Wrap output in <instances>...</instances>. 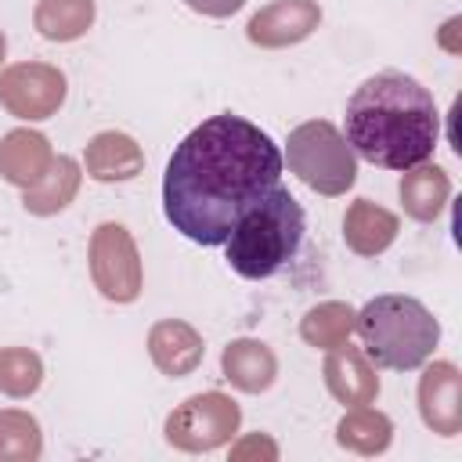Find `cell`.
Wrapping results in <instances>:
<instances>
[{
  "instance_id": "cell-1",
  "label": "cell",
  "mask_w": 462,
  "mask_h": 462,
  "mask_svg": "<svg viewBox=\"0 0 462 462\" xmlns=\"http://www.w3.org/2000/svg\"><path fill=\"white\" fill-rule=\"evenodd\" d=\"M282 148L242 116H209L170 155L162 209L173 231L199 245H224L235 220L282 184Z\"/></svg>"
},
{
  "instance_id": "cell-2",
  "label": "cell",
  "mask_w": 462,
  "mask_h": 462,
  "mask_svg": "<svg viewBox=\"0 0 462 462\" xmlns=\"http://www.w3.org/2000/svg\"><path fill=\"white\" fill-rule=\"evenodd\" d=\"M346 144L354 155L383 170H411L426 162L440 137L433 94L404 72L368 76L346 101Z\"/></svg>"
},
{
  "instance_id": "cell-3",
  "label": "cell",
  "mask_w": 462,
  "mask_h": 462,
  "mask_svg": "<svg viewBox=\"0 0 462 462\" xmlns=\"http://www.w3.org/2000/svg\"><path fill=\"white\" fill-rule=\"evenodd\" d=\"M303 206L292 199L289 188H271L260 202H253L231 227V235L224 238L227 249V263L235 274L260 282L278 274L300 249L303 242Z\"/></svg>"
},
{
  "instance_id": "cell-4",
  "label": "cell",
  "mask_w": 462,
  "mask_h": 462,
  "mask_svg": "<svg viewBox=\"0 0 462 462\" xmlns=\"http://www.w3.org/2000/svg\"><path fill=\"white\" fill-rule=\"evenodd\" d=\"M354 328L361 332L365 357L375 368L411 372L426 365L440 343V321L415 296H375L354 314Z\"/></svg>"
},
{
  "instance_id": "cell-5",
  "label": "cell",
  "mask_w": 462,
  "mask_h": 462,
  "mask_svg": "<svg viewBox=\"0 0 462 462\" xmlns=\"http://www.w3.org/2000/svg\"><path fill=\"white\" fill-rule=\"evenodd\" d=\"M282 162L318 195H346L357 180V155L328 119L300 123L285 141Z\"/></svg>"
},
{
  "instance_id": "cell-6",
  "label": "cell",
  "mask_w": 462,
  "mask_h": 462,
  "mask_svg": "<svg viewBox=\"0 0 462 462\" xmlns=\"http://www.w3.org/2000/svg\"><path fill=\"white\" fill-rule=\"evenodd\" d=\"M87 260H90L94 289L105 300H112V303H134L141 296V285H144L141 253H137L134 235L123 224H116V220L97 224L94 235H90Z\"/></svg>"
},
{
  "instance_id": "cell-7",
  "label": "cell",
  "mask_w": 462,
  "mask_h": 462,
  "mask_svg": "<svg viewBox=\"0 0 462 462\" xmlns=\"http://www.w3.org/2000/svg\"><path fill=\"white\" fill-rule=\"evenodd\" d=\"M238 422H242V408L220 393V390H209V393H195L188 401H180L170 419H166V440L177 448V451H213L220 444H227L235 433H238Z\"/></svg>"
},
{
  "instance_id": "cell-8",
  "label": "cell",
  "mask_w": 462,
  "mask_h": 462,
  "mask_svg": "<svg viewBox=\"0 0 462 462\" xmlns=\"http://www.w3.org/2000/svg\"><path fill=\"white\" fill-rule=\"evenodd\" d=\"M65 72L47 61H14L0 72V105L25 123L51 119L65 105Z\"/></svg>"
},
{
  "instance_id": "cell-9",
  "label": "cell",
  "mask_w": 462,
  "mask_h": 462,
  "mask_svg": "<svg viewBox=\"0 0 462 462\" xmlns=\"http://www.w3.org/2000/svg\"><path fill=\"white\" fill-rule=\"evenodd\" d=\"M321 25V7L318 0H274L267 7H260L249 25L245 36L256 47L278 51V47H292L300 40H307L314 29Z\"/></svg>"
},
{
  "instance_id": "cell-10",
  "label": "cell",
  "mask_w": 462,
  "mask_h": 462,
  "mask_svg": "<svg viewBox=\"0 0 462 462\" xmlns=\"http://www.w3.org/2000/svg\"><path fill=\"white\" fill-rule=\"evenodd\" d=\"M419 415L440 433L455 437L462 430V375L451 361H433L419 379Z\"/></svg>"
},
{
  "instance_id": "cell-11",
  "label": "cell",
  "mask_w": 462,
  "mask_h": 462,
  "mask_svg": "<svg viewBox=\"0 0 462 462\" xmlns=\"http://www.w3.org/2000/svg\"><path fill=\"white\" fill-rule=\"evenodd\" d=\"M321 375H325L328 393L346 408H361V404H372L379 397L375 365L365 357V350L350 346V339L328 350V357L321 365Z\"/></svg>"
},
{
  "instance_id": "cell-12",
  "label": "cell",
  "mask_w": 462,
  "mask_h": 462,
  "mask_svg": "<svg viewBox=\"0 0 462 462\" xmlns=\"http://www.w3.org/2000/svg\"><path fill=\"white\" fill-rule=\"evenodd\" d=\"M148 354H152V365L162 375L184 379V375H191L202 365L206 343H202L195 325H188L180 318H162L148 332Z\"/></svg>"
},
{
  "instance_id": "cell-13",
  "label": "cell",
  "mask_w": 462,
  "mask_h": 462,
  "mask_svg": "<svg viewBox=\"0 0 462 462\" xmlns=\"http://www.w3.org/2000/svg\"><path fill=\"white\" fill-rule=\"evenodd\" d=\"M83 170L97 184L134 180L144 170V152H141V144L130 134H123V130H101L83 148Z\"/></svg>"
},
{
  "instance_id": "cell-14",
  "label": "cell",
  "mask_w": 462,
  "mask_h": 462,
  "mask_svg": "<svg viewBox=\"0 0 462 462\" xmlns=\"http://www.w3.org/2000/svg\"><path fill=\"white\" fill-rule=\"evenodd\" d=\"M51 162H54V152L40 130L18 126L0 137V177L14 188H22V191L32 188L51 170Z\"/></svg>"
},
{
  "instance_id": "cell-15",
  "label": "cell",
  "mask_w": 462,
  "mask_h": 462,
  "mask_svg": "<svg viewBox=\"0 0 462 462\" xmlns=\"http://www.w3.org/2000/svg\"><path fill=\"white\" fill-rule=\"evenodd\" d=\"M401 231V220L397 213H390L386 206L372 202V199H354L346 206V217H343V242L346 249H354L357 256H379L393 245Z\"/></svg>"
},
{
  "instance_id": "cell-16",
  "label": "cell",
  "mask_w": 462,
  "mask_h": 462,
  "mask_svg": "<svg viewBox=\"0 0 462 462\" xmlns=\"http://www.w3.org/2000/svg\"><path fill=\"white\" fill-rule=\"evenodd\" d=\"M224 379L242 393H263L278 379V357L260 339H231L220 354Z\"/></svg>"
},
{
  "instance_id": "cell-17",
  "label": "cell",
  "mask_w": 462,
  "mask_h": 462,
  "mask_svg": "<svg viewBox=\"0 0 462 462\" xmlns=\"http://www.w3.org/2000/svg\"><path fill=\"white\" fill-rule=\"evenodd\" d=\"M397 191H401L404 213H408L411 220L430 224V220H437V217L444 213V206H448V199H451V177H448V170H440V166L419 162V166L404 170Z\"/></svg>"
},
{
  "instance_id": "cell-18",
  "label": "cell",
  "mask_w": 462,
  "mask_h": 462,
  "mask_svg": "<svg viewBox=\"0 0 462 462\" xmlns=\"http://www.w3.org/2000/svg\"><path fill=\"white\" fill-rule=\"evenodd\" d=\"M79 177H83V173H79V162H76V159L54 155L51 170H47L32 188L22 191V206H25L32 217H54V213H61V209L76 199Z\"/></svg>"
},
{
  "instance_id": "cell-19",
  "label": "cell",
  "mask_w": 462,
  "mask_h": 462,
  "mask_svg": "<svg viewBox=\"0 0 462 462\" xmlns=\"http://www.w3.org/2000/svg\"><path fill=\"white\" fill-rule=\"evenodd\" d=\"M32 25L51 43H72L94 25V0H40Z\"/></svg>"
},
{
  "instance_id": "cell-20",
  "label": "cell",
  "mask_w": 462,
  "mask_h": 462,
  "mask_svg": "<svg viewBox=\"0 0 462 462\" xmlns=\"http://www.w3.org/2000/svg\"><path fill=\"white\" fill-rule=\"evenodd\" d=\"M336 440H339V448H346L354 455H383L393 440V422L383 411L361 404V408H350L339 419Z\"/></svg>"
},
{
  "instance_id": "cell-21",
  "label": "cell",
  "mask_w": 462,
  "mask_h": 462,
  "mask_svg": "<svg viewBox=\"0 0 462 462\" xmlns=\"http://www.w3.org/2000/svg\"><path fill=\"white\" fill-rule=\"evenodd\" d=\"M354 307L350 303H343V300H325V303H318V307H310L307 314H303V321H300V336L310 343V346H318V350H332V346H339V343H346L350 339V332H354Z\"/></svg>"
},
{
  "instance_id": "cell-22",
  "label": "cell",
  "mask_w": 462,
  "mask_h": 462,
  "mask_svg": "<svg viewBox=\"0 0 462 462\" xmlns=\"http://www.w3.org/2000/svg\"><path fill=\"white\" fill-rule=\"evenodd\" d=\"M43 451L40 422L29 411L4 408L0 411V462H36Z\"/></svg>"
},
{
  "instance_id": "cell-23",
  "label": "cell",
  "mask_w": 462,
  "mask_h": 462,
  "mask_svg": "<svg viewBox=\"0 0 462 462\" xmlns=\"http://www.w3.org/2000/svg\"><path fill=\"white\" fill-rule=\"evenodd\" d=\"M43 383V361L29 346H0V393L32 397Z\"/></svg>"
},
{
  "instance_id": "cell-24",
  "label": "cell",
  "mask_w": 462,
  "mask_h": 462,
  "mask_svg": "<svg viewBox=\"0 0 462 462\" xmlns=\"http://www.w3.org/2000/svg\"><path fill=\"white\" fill-rule=\"evenodd\" d=\"M231 458L235 462H245V458H267V462H274L278 458V444L271 437H263V433H253V437H245V440H238L231 448Z\"/></svg>"
},
{
  "instance_id": "cell-25",
  "label": "cell",
  "mask_w": 462,
  "mask_h": 462,
  "mask_svg": "<svg viewBox=\"0 0 462 462\" xmlns=\"http://www.w3.org/2000/svg\"><path fill=\"white\" fill-rule=\"evenodd\" d=\"M195 14H206V18H231L235 11L245 7V0H184Z\"/></svg>"
},
{
  "instance_id": "cell-26",
  "label": "cell",
  "mask_w": 462,
  "mask_h": 462,
  "mask_svg": "<svg viewBox=\"0 0 462 462\" xmlns=\"http://www.w3.org/2000/svg\"><path fill=\"white\" fill-rule=\"evenodd\" d=\"M4 51H7V40H4V32H0V65H4Z\"/></svg>"
}]
</instances>
